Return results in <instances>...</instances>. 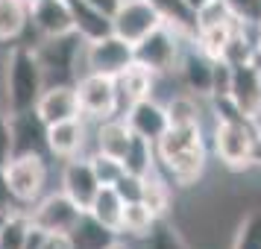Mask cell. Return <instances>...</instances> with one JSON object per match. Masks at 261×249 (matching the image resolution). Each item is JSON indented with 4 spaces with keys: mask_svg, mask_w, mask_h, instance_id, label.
Here are the masks:
<instances>
[{
    "mask_svg": "<svg viewBox=\"0 0 261 249\" xmlns=\"http://www.w3.org/2000/svg\"><path fill=\"white\" fill-rule=\"evenodd\" d=\"M155 164L170 185L191 190L200 185L208 167V147L202 126H167V132L153 144Z\"/></svg>",
    "mask_w": 261,
    "mask_h": 249,
    "instance_id": "cell-1",
    "label": "cell"
},
{
    "mask_svg": "<svg viewBox=\"0 0 261 249\" xmlns=\"http://www.w3.org/2000/svg\"><path fill=\"white\" fill-rule=\"evenodd\" d=\"M47 85L44 68L30 44H9L3 68V106L9 115H24L36 108V100Z\"/></svg>",
    "mask_w": 261,
    "mask_h": 249,
    "instance_id": "cell-2",
    "label": "cell"
},
{
    "mask_svg": "<svg viewBox=\"0 0 261 249\" xmlns=\"http://www.w3.org/2000/svg\"><path fill=\"white\" fill-rule=\"evenodd\" d=\"M212 147H214L217 161H220L226 170H232V173H247L249 167H255L258 135L249 126V120L241 118V115L214 118Z\"/></svg>",
    "mask_w": 261,
    "mask_h": 249,
    "instance_id": "cell-3",
    "label": "cell"
},
{
    "mask_svg": "<svg viewBox=\"0 0 261 249\" xmlns=\"http://www.w3.org/2000/svg\"><path fill=\"white\" fill-rule=\"evenodd\" d=\"M47 155L44 153H15L3 170H0V182L6 190V200L18 205V208H30L47 188Z\"/></svg>",
    "mask_w": 261,
    "mask_h": 249,
    "instance_id": "cell-4",
    "label": "cell"
},
{
    "mask_svg": "<svg viewBox=\"0 0 261 249\" xmlns=\"http://www.w3.org/2000/svg\"><path fill=\"white\" fill-rule=\"evenodd\" d=\"M188 38L191 36L173 30L170 24H162L150 36H144L138 44H132V56L141 68L153 71L155 76H167V73H176L179 56H182V47Z\"/></svg>",
    "mask_w": 261,
    "mask_h": 249,
    "instance_id": "cell-5",
    "label": "cell"
},
{
    "mask_svg": "<svg viewBox=\"0 0 261 249\" xmlns=\"http://www.w3.org/2000/svg\"><path fill=\"white\" fill-rule=\"evenodd\" d=\"M76 88V100H80V115L85 120H106L120 115V94L115 76H103V73H80L73 79Z\"/></svg>",
    "mask_w": 261,
    "mask_h": 249,
    "instance_id": "cell-6",
    "label": "cell"
},
{
    "mask_svg": "<svg viewBox=\"0 0 261 249\" xmlns=\"http://www.w3.org/2000/svg\"><path fill=\"white\" fill-rule=\"evenodd\" d=\"M83 38L71 33L62 38H41L36 44V56L44 68L47 82H73L80 71L76 62H83Z\"/></svg>",
    "mask_w": 261,
    "mask_h": 249,
    "instance_id": "cell-7",
    "label": "cell"
},
{
    "mask_svg": "<svg viewBox=\"0 0 261 249\" xmlns=\"http://www.w3.org/2000/svg\"><path fill=\"white\" fill-rule=\"evenodd\" d=\"M30 223L41 229L44 235L50 237H65L71 232L76 220L83 217V208L62 190H53V193H41V200H36L30 208Z\"/></svg>",
    "mask_w": 261,
    "mask_h": 249,
    "instance_id": "cell-8",
    "label": "cell"
},
{
    "mask_svg": "<svg viewBox=\"0 0 261 249\" xmlns=\"http://www.w3.org/2000/svg\"><path fill=\"white\" fill-rule=\"evenodd\" d=\"M132 62H135L132 44H126L115 33L83 44V73L88 71V73H103V76H118Z\"/></svg>",
    "mask_w": 261,
    "mask_h": 249,
    "instance_id": "cell-9",
    "label": "cell"
},
{
    "mask_svg": "<svg viewBox=\"0 0 261 249\" xmlns=\"http://www.w3.org/2000/svg\"><path fill=\"white\" fill-rule=\"evenodd\" d=\"M162 24H165L162 15L147 0H120L115 15H112V33L123 38L126 44H138L144 36H150Z\"/></svg>",
    "mask_w": 261,
    "mask_h": 249,
    "instance_id": "cell-10",
    "label": "cell"
},
{
    "mask_svg": "<svg viewBox=\"0 0 261 249\" xmlns=\"http://www.w3.org/2000/svg\"><path fill=\"white\" fill-rule=\"evenodd\" d=\"M241 118H252L261 108V65L258 62H244L232 65V85L226 97Z\"/></svg>",
    "mask_w": 261,
    "mask_h": 249,
    "instance_id": "cell-11",
    "label": "cell"
},
{
    "mask_svg": "<svg viewBox=\"0 0 261 249\" xmlns=\"http://www.w3.org/2000/svg\"><path fill=\"white\" fill-rule=\"evenodd\" d=\"M100 188L103 185H100L88 155H73V158L65 161V167H62V193H68L83 211H88V205L94 202Z\"/></svg>",
    "mask_w": 261,
    "mask_h": 249,
    "instance_id": "cell-12",
    "label": "cell"
},
{
    "mask_svg": "<svg viewBox=\"0 0 261 249\" xmlns=\"http://www.w3.org/2000/svg\"><path fill=\"white\" fill-rule=\"evenodd\" d=\"M212 71H214V59H208L194 44V36H191L185 41V47H182V56H179V65H176L179 82L194 97H212Z\"/></svg>",
    "mask_w": 261,
    "mask_h": 249,
    "instance_id": "cell-13",
    "label": "cell"
},
{
    "mask_svg": "<svg viewBox=\"0 0 261 249\" xmlns=\"http://www.w3.org/2000/svg\"><path fill=\"white\" fill-rule=\"evenodd\" d=\"M36 118L50 126L59 120H71L80 118V100H76V88L73 82H47L41 97L36 100Z\"/></svg>",
    "mask_w": 261,
    "mask_h": 249,
    "instance_id": "cell-14",
    "label": "cell"
},
{
    "mask_svg": "<svg viewBox=\"0 0 261 249\" xmlns=\"http://www.w3.org/2000/svg\"><path fill=\"white\" fill-rule=\"evenodd\" d=\"M30 26L41 38H62L73 33V15L68 0H36L30 3Z\"/></svg>",
    "mask_w": 261,
    "mask_h": 249,
    "instance_id": "cell-15",
    "label": "cell"
},
{
    "mask_svg": "<svg viewBox=\"0 0 261 249\" xmlns=\"http://www.w3.org/2000/svg\"><path fill=\"white\" fill-rule=\"evenodd\" d=\"M88 141V129H85V118H71L44 126V147L50 155H56L62 161H68L73 155H83V147Z\"/></svg>",
    "mask_w": 261,
    "mask_h": 249,
    "instance_id": "cell-16",
    "label": "cell"
},
{
    "mask_svg": "<svg viewBox=\"0 0 261 249\" xmlns=\"http://www.w3.org/2000/svg\"><path fill=\"white\" fill-rule=\"evenodd\" d=\"M123 120H126V126L132 129L135 138H144V141H150V144H155L167 132L165 103H159L155 97L126 106L123 108Z\"/></svg>",
    "mask_w": 261,
    "mask_h": 249,
    "instance_id": "cell-17",
    "label": "cell"
},
{
    "mask_svg": "<svg viewBox=\"0 0 261 249\" xmlns=\"http://www.w3.org/2000/svg\"><path fill=\"white\" fill-rule=\"evenodd\" d=\"M62 240H65V249H112L120 240V235L115 229L103 226L100 220H94L88 211H83L76 226Z\"/></svg>",
    "mask_w": 261,
    "mask_h": 249,
    "instance_id": "cell-18",
    "label": "cell"
},
{
    "mask_svg": "<svg viewBox=\"0 0 261 249\" xmlns=\"http://www.w3.org/2000/svg\"><path fill=\"white\" fill-rule=\"evenodd\" d=\"M132 138H135V135H132V129L126 126L123 115L106 118V120H100L97 129H94V153L112 155V158L123 161V155H126V150H129Z\"/></svg>",
    "mask_w": 261,
    "mask_h": 249,
    "instance_id": "cell-19",
    "label": "cell"
},
{
    "mask_svg": "<svg viewBox=\"0 0 261 249\" xmlns=\"http://www.w3.org/2000/svg\"><path fill=\"white\" fill-rule=\"evenodd\" d=\"M155 79H159V76H155L153 71H147V68H141L138 62H132L126 71L115 76L118 94H120V106L126 108V106H132V103L150 100L153 91H155Z\"/></svg>",
    "mask_w": 261,
    "mask_h": 249,
    "instance_id": "cell-20",
    "label": "cell"
},
{
    "mask_svg": "<svg viewBox=\"0 0 261 249\" xmlns=\"http://www.w3.org/2000/svg\"><path fill=\"white\" fill-rule=\"evenodd\" d=\"M15 153H47L44 123L36 118V112L12 115V155Z\"/></svg>",
    "mask_w": 261,
    "mask_h": 249,
    "instance_id": "cell-21",
    "label": "cell"
},
{
    "mask_svg": "<svg viewBox=\"0 0 261 249\" xmlns=\"http://www.w3.org/2000/svg\"><path fill=\"white\" fill-rule=\"evenodd\" d=\"M71 3V15H73V33L83 41H94L112 33V18L103 15L100 9L88 6L85 0H68Z\"/></svg>",
    "mask_w": 261,
    "mask_h": 249,
    "instance_id": "cell-22",
    "label": "cell"
},
{
    "mask_svg": "<svg viewBox=\"0 0 261 249\" xmlns=\"http://www.w3.org/2000/svg\"><path fill=\"white\" fill-rule=\"evenodd\" d=\"M141 202L155 214V217H159V220L170 217V211H173V185L167 182V176L159 170V167H155L153 173L144 176Z\"/></svg>",
    "mask_w": 261,
    "mask_h": 249,
    "instance_id": "cell-23",
    "label": "cell"
},
{
    "mask_svg": "<svg viewBox=\"0 0 261 249\" xmlns=\"http://www.w3.org/2000/svg\"><path fill=\"white\" fill-rule=\"evenodd\" d=\"M30 30V3L0 0V44H18Z\"/></svg>",
    "mask_w": 261,
    "mask_h": 249,
    "instance_id": "cell-24",
    "label": "cell"
},
{
    "mask_svg": "<svg viewBox=\"0 0 261 249\" xmlns=\"http://www.w3.org/2000/svg\"><path fill=\"white\" fill-rule=\"evenodd\" d=\"M155 217L141 200L138 202H123V211H120V226H118V235L120 237H129V240H144V237L153 232Z\"/></svg>",
    "mask_w": 261,
    "mask_h": 249,
    "instance_id": "cell-25",
    "label": "cell"
},
{
    "mask_svg": "<svg viewBox=\"0 0 261 249\" xmlns=\"http://www.w3.org/2000/svg\"><path fill=\"white\" fill-rule=\"evenodd\" d=\"M229 249H261V205H252L238 217Z\"/></svg>",
    "mask_w": 261,
    "mask_h": 249,
    "instance_id": "cell-26",
    "label": "cell"
},
{
    "mask_svg": "<svg viewBox=\"0 0 261 249\" xmlns=\"http://www.w3.org/2000/svg\"><path fill=\"white\" fill-rule=\"evenodd\" d=\"M167 126H202L200 97L194 94H173L165 103Z\"/></svg>",
    "mask_w": 261,
    "mask_h": 249,
    "instance_id": "cell-27",
    "label": "cell"
},
{
    "mask_svg": "<svg viewBox=\"0 0 261 249\" xmlns=\"http://www.w3.org/2000/svg\"><path fill=\"white\" fill-rule=\"evenodd\" d=\"M120 211H123V200H120V193L112 185H103V188L97 190L94 202L88 205V214L94 220H100L103 226L115 229V232H118V226H120Z\"/></svg>",
    "mask_w": 261,
    "mask_h": 249,
    "instance_id": "cell-28",
    "label": "cell"
},
{
    "mask_svg": "<svg viewBox=\"0 0 261 249\" xmlns=\"http://www.w3.org/2000/svg\"><path fill=\"white\" fill-rule=\"evenodd\" d=\"M238 24H241V21H229V24H217V26L197 30V33H194V44H197L208 59H223L226 44H229L232 33L238 30Z\"/></svg>",
    "mask_w": 261,
    "mask_h": 249,
    "instance_id": "cell-29",
    "label": "cell"
},
{
    "mask_svg": "<svg viewBox=\"0 0 261 249\" xmlns=\"http://www.w3.org/2000/svg\"><path fill=\"white\" fill-rule=\"evenodd\" d=\"M147 3L162 15L165 24H170L185 36H194V12L185 6V0H147Z\"/></svg>",
    "mask_w": 261,
    "mask_h": 249,
    "instance_id": "cell-30",
    "label": "cell"
},
{
    "mask_svg": "<svg viewBox=\"0 0 261 249\" xmlns=\"http://www.w3.org/2000/svg\"><path fill=\"white\" fill-rule=\"evenodd\" d=\"M123 167H126V173H135V176H147V173H153L155 167V150L150 141H144V138H132L129 150L123 155Z\"/></svg>",
    "mask_w": 261,
    "mask_h": 249,
    "instance_id": "cell-31",
    "label": "cell"
},
{
    "mask_svg": "<svg viewBox=\"0 0 261 249\" xmlns=\"http://www.w3.org/2000/svg\"><path fill=\"white\" fill-rule=\"evenodd\" d=\"M30 226L33 223H30L27 208H12V211H9V220L0 229V249H24Z\"/></svg>",
    "mask_w": 261,
    "mask_h": 249,
    "instance_id": "cell-32",
    "label": "cell"
},
{
    "mask_svg": "<svg viewBox=\"0 0 261 249\" xmlns=\"http://www.w3.org/2000/svg\"><path fill=\"white\" fill-rule=\"evenodd\" d=\"M88 158H91V167H94V173H97V179H100V185H115V182H118L123 173H126L123 161L112 158V155L88 153Z\"/></svg>",
    "mask_w": 261,
    "mask_h": 249,
    "instance_id": "cell-33",
    "label": "cell"
},
{
    "mask_svg": "<svg viewBox=\"0 0 261 249\" xmlns=\"http://www.w3.org/2000/svg\"><path fill=\"white\" fill-rule=\"evenodd\" d=\"M226 6L241 24H249V26L261 24V0H226Z\"/></svg>",
    "mask_w": 261,
    "mask_h": 249,
    "instance_id": "cell-34",
    "label": "cell"
},
{
    "mask_svg": "<svg viewBox=\"0 0 261 249\" xmlns=\"http://www.w3.org/2000/svg\"><path fill=\"white\" fill-rule=\"evenodd\" d=\"M12 158V115L0 106V170Z\"/></svg>",
    "mask_w": 261,
    "mask_h": 249,
    "instance_id": "cell-35",
    "label": "cell"
},
{
    "mask_svg": "<svg viewBox=\"0 0 261 249\" xmlns=\"http://www.w3.org/2000/svg\"><path fill=\"white\" fill-rule=\"evenodd\" d=\"M141 185H144V176L123 173V176L112 185V188L120 193V200H123V202H138V200H141Z\"/></svg>",
    "mask_w": 261,
    "mask_h": 249,
    "instance_id": "cell-36",
    "label": "cell"
},
{
    "mask_svg": "<svg viewBox=\"0 0 261 249\" xmlns=\"http://www.w3.org/2000/svg\"><path fill=\"white\" fill-rule=\"evenodd\" d=\"M85 3H88V6H94V9H100L103 15H109V18H112L120 0H85Z\"/></svg>",
    "mask_w": 261,
    "mask_h": 249,
    "instance_id": "cell-37",
    "label": "cell"
},
{
    "mask_svg": "<svg viewBox=\"0 0 261 249\" xmlns=\"http://www.w3.org/2000/svg\"><path fill=\"white\" fill-rule=\"evenodd\" d=\"M208 3H212V0H185V6H188V9H191L194 15L200 12L202 6H208Z\"/></svg>",
    "mask_w": 261,
    "mask_h": 249,
    "instance_id": "cell-38",
    "label": "cell"
},
{
    "mask_svg": "<svg viewBox=\"0 0 261 249\" xmlns=\"http://www.w3.org/2000/svg\"><path fill=\"white\" fill-rule=\"evenodd\" d=\"M255 62L261 65V24L255 26Z\"/></svg>",
    "mask_w": 261,
    "mask_h": 249,
    "instance_id": "cell-39",
    "label": "cell"
},
{
    "mask_svg": "<svg viewBox=\"0 0 261 249\" xmlns=\"http://www.w3.org/2000/svg\"><path fill=\"white\" fill-rule=\"evenodd\" d=\"M41 249H65V240H62V237H50Z\"/></svg>",
    "mask_w": 261,
    "mask_h": 249,
    "instance_id": "cell-40",
    "label": "cell"
},
{
    "mask_svg": "<svg viewBox=\"0 0 261 249\" xmlns=\"http://www.w3.org/2000/svg\"><path fill=\"white\" fill-rule=\"evenodd\" d=\"M9 211H12L9 205H0V229H3V223H6V220H9Z\"/></svg>",
    "mask_w": 261,
    "mask_h": 249,
    "instance_id": "cell-41",
    "label": "cell"
},
{
    "mask_svg": "<svg viewBox=\"0 0 261 249\" xmlns=\"http://www.w3.org/2000/svg\"><path fill=\"white\" fill-rule=\"evenodd\" d=\"M255 167H261V135H258V147H255Z\"/></svg>",
    "mask_w": 261,
    "mask_h": 249,
    "instance_id": "cell-42",
    "label": "cell"
},
{
    "mask_svg": "<svg viewBox=\"0 0 261 249\" xmlns=\"http://www.w3.org/2000/svg\"><path fill=\"white\" fill-rule=\"evenodd\" d=\"M24 3H36V0H24Z\"/></svg>",
    "mask_w": 261,
    "mask_h": 249,
    "instance_id": "cell-43",
    "label": "cell"
}]
</instances>
